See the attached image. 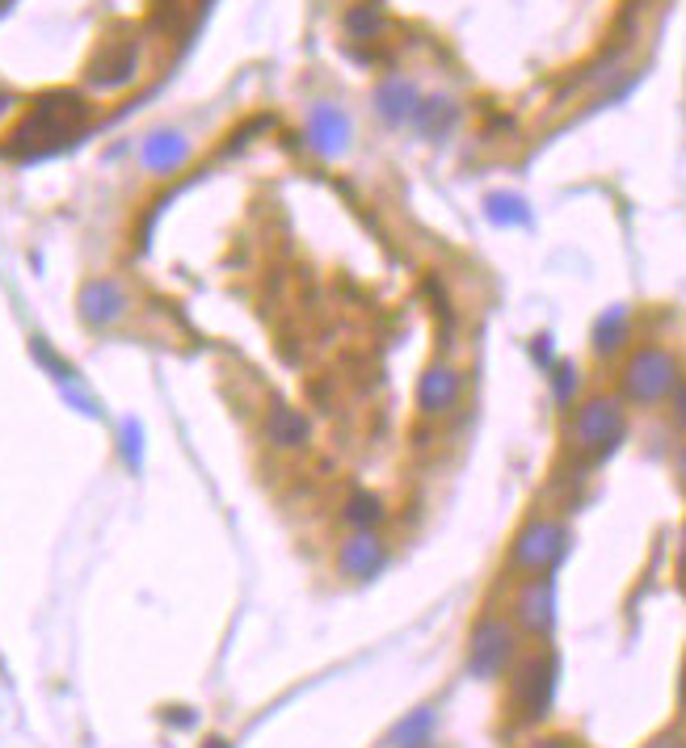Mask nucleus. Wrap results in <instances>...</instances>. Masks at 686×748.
Here are the masks:
<instances>
[{
	"label": "nucleus",
	"instance_id": "22",
	"mask_svg": "<svg viewBox=\"0 0 686 748\" xmlns=\"http://www.w3.org/2000/svg\"><path fill=\"white\" fill-rule=\"evenodd\" d=\"M577 392H582V374H577V366H573V362H556V366H552V399H556L560 412L573 408Z\"/></svg>",
	"mask_w": 686,
	"mask_h": 748
},
{
	"label": "nucleus",
	"instance_id": "17",
	"mask_svg": "<svg viewBox=\"0 0 686 748\" xmlns=\"http://www.w3.org/2000/svg\"><path fill=\"white\" fill-rule=\"evenodd\" d=\"M459 123V105L451 98H421L413 110V126L426 135V139H447Z\"/></svg>",
	"mask_w": 686,
	"mask_h": 748
},
{
	"label": "nucleus",
	"instance_id": "25",
	"mask_svg": "<svg viewBox=\"0 0 686 748\" xmlns=\"http://www.w3.org/2000/svg\"><path fill=\"white\" fill-rule=\"evenodd\" d=\"M670 412H674V421L686 429V374L678 378V387L670 392Z\"/></svg>",
	"mask_w": 686,
	"mask_h": 748
},
{
	"label": "nucleus",
	"instance_id": "29",
	"mask_svg": "<svg viewBox=\"0 0 686 748\" xmlns=\"http://www.w3.org/2000/svg\"><path fill=\"white\" fill-rule=\"evenodd\" d=\"M678 585L686 589V530H683V547H678Z\"/></svg>",
	"mask_w": 686,
	"mask_h": 748
},
{
	"label": "nucleus",
	"instance_id": "26",
	"mask_svg": "<svg viewBox=\"0 0 686 748\" xmlns=\"http://www.w3.org/2000/svg\"><path fill=\"white\" fill-rule=\"evenodd\" d=\"M531 353L539 358V362H543V366H552V337H535Z\"/></svg>",
	"mask_w": 686,
	"mask_h": 748
},
{
	"label": "nucleus",
	"instance_id": "4",
	"mask_svg": "<svg viewBox=\"0 0 686 748\" xmlns=\"http://www.w3.org/2000/svg\"><path fill=\"white\" fill-rule=\"evenodd\" d=\"M569 551V530L556 518H531L514 534V547H509V564L527 576H552L556 564Z\"/></svg>",
	"mask_w": 686,
	"mask_h": 748
},
{
	"label": "nucleus",
	"instance_id": "20",
	"mask_svg": "<svg viewBox=\"0 0 686 748\" xmlns=\"http://www.w3.org/2000/svg\"><path fill=\"white\" fill-rule=\"evenodd\" d=\"M30 353H34V362L52 374L59 387H72V383H80L77 371L68 366V358H64V353H55L52 345H47V337H34V341H30Z\"/></svg>",
	"mask_w": 686,
	"mask_h": 748
},
{
	"label": "nucleus",
	"instance_id": "10",
	"mask_svg": "<svg viewBox=\"0 0 686 748\" xmlns=\"http://www.w3.org/2000/svg\"><path fill=\"white\" fill-rule=\"evenodd\" d=\"M459 396H463V374L451 366V362H434L421 371L417 378V408L421 417L430 421H442L459 408Z\"/></svg>",
	"mask_w": 686,
	"mask_h": 748
},
{
	"label": "nucleus",
	"instance_id": "3",
	"mask_svg": "<svg viewBox=\"0 0 686 748\" xmlns=\"http://www.w3.org/2000/svg\"><path fill=\"white\" fill-rule=\"evenodd\" d=\"M678 378H683V366L665 345H640V350L628 353V362L619 371V392L628 404L653 408L661 399H670Z\"/></svg>",
	"mask_w": 686,
	"mask_h": 748
},
{
	"label": "nucleus",
	"instance_id": "5",
	"mask_svg": "<svg viewBox=\"0 0 686 748\" xmlns=\"http://www.w3.org/2000/svg\"><path fill=\"white\" fill-rule=\"evenodd\" d=\"M556 685H560V660L556 651H535L531 660L518 669L514 677V711L518 719H543L556 702Z\"/></svg>",
	"mask_w": 686,
	"mask_h": 748
},
{
	"label": "nucleus",
	"instance_id": "6",
	"mask_svg": "<svg viewBox=\"0 0 686 748\" xmlns=\"http://www.w3.org/2000/svg\"><path fill=\"white\" fill-rule=\"evenodd\" d=\"M514 651H518V631L506 619L488 614V619L476 623L472 639H468V669L481 681H493L514 665Z\"/></svg>",
	"mask_w": 686,
	"mask_h": 748
},
{
	"label": "nucleus",
	"instance_id": "15",
	"mask_svg": "<svg viewBox=\"0 0 686 748\" xmlns=\"http://www.w3.org/2000/svg\"><path fill=\"white\" fill-rule=\"evenodd\" d=\"M307 438H312V424L300 408H291V404H274L270 412H266V442L274 450H304Z\"/></svg>",
	"mask_w": 686,
	"mask_h": 748
},
{
	"label": "nucleus",
	"instance_id": "31",
	"mask_svg": "<svg viewBox=\"0 0 686 748\" xmlns=\"http://www.w3.org/2000/svg\"><path fill=\"white\" fill-rule=\"evenodd\" d=\"M678 702H683L686 711V656H683V673H678Z\"/></svg>",
	"mask_w": 686,
	"mask_h": 748
},
{
	"label": "nucleus",
	"instance_id": "18",
	"mask_svg": "<svg viewBox=\"0 0 686 748\" xmlns=\"http://www.w3.org/2000/svg\"><path fill=\"white\" fill-rule=\"evenodd\" d=\"M434 732V706H417L413 715H405L392 727V748H426Z\"/></svg>",
	"mask_w": 686,
	"mask_h": 748
},
{
	"label": "nucleus",
	"instance_id": "27",
	"mask_svg": "<svg viewBox=\"0 0 686 748\" xmlns=\"http://www.w3.org/2000/svg\"><path fill=\"white\" fill-rule=\"evenodd\" d=\"M527 748H577L569 736H543V740H531Z\"/></svg>",
	"mask_w": 686,
	"mask_h": 748
},
{
	"label": "nucleus",
	"instance_id": "23",
	"mask_svg": "<svg viewBox=\"0 0 686 748\" xmlns=\"http://www.w3.org/2000/svg\"><path fill=\"white\" fill-rule=\"evenodd\" d=\"M119 454H123V463H127L131 472H144V424L135 421V417L119 424Z\"/></svg>",
	"mask_w": 686,
	"mask_h": 748
},
{
	"label": "nucleus",
	"instance_id": "8",
	"mask_svg": "<svg viewBox=\"0 0 686 748\" xmlns=\"http://www.w3.org/2000/svg\"><path fill=\"white\" fill-rule=\"evenodd\" d=\"M514 619L527 635L548 639L552 626H556V580L552 576H531L514 598Z\"/></svg>",
	"mask_w": 686,
	"mask_h": 748
},
{
	"label": "nucleus",
	"instance_id": "19",
	"mask_svg": "<svg viewBox=\"0 0 686 748\" xmlns=\"http://www.w3.org/2000/svg\"><path fill=\"white\" fill-rule=\"evenodd\" d=\"M484 215H488V224H497V227L531 224V211H527V202L518 199V194H488V199H484Z\"/></svg>",
	"mask_w": 686,
	"mask_h": 748
},
{
	"label": "nucleus",
	"instance_id": "30",
	"mask_svg": "<svg viewBox=\"0 0 686 748\" xmlns=\"http://www.w3.org/2000/svg\"><path fill=\"white\" fill-rule=\"evenodd\" d=\"M674 472H678V484L686 488V442H683V450H678V458H674Z\"/></svg>",
	"mask_w": 686,
	"mask_h": 748
},
{
	"label": "nucleus",
	"instance_id": "14",
	"mask_svg": "<svg viewBox=\"0 0 686 748\" xmlns=\"http://www.w3.org/2000/svg\"><path fill=\"white\" fill-rule=\"evenodd\" d=\"M417 84L405 80V76H387L380 80V89H375V114H380L387 126H405L413 123V110H417Z\"/></svg>",
	"mask_w": 686,
	"mask_h": 748
},
{
	"label": "nucleus",
	"instance_id": "12",
	"mask_svg": "<svg viewBox=\"0 0 686 748\" xmlns=\"http://www.w3.org/2000/svg\"><path fill=\"white\" fill-rule=\"evenodd\" d=\"M387 564V543L375 530H355L337 551V573L346 580H375Z\"/></svg>",
	"mask_w": 686,
	"mask_h": 748
},
{
	"label": "nucleus",
	"instance_id": "24",
	"mask_svg": "<svg viewBox=\"0 0 686 748\" xmlns=\"http://www.w3.org/2000/svg\"><path fill=\"white\" fill-rule=\"evenodd\" d=\"M346 30L355 34L358 43H371V38H375V34L383 30V18L375 13V9H371V4H358V9H350V13H346Z\"/></svg>",
	"mask_w": 686,
	"mask_h": 748
},
{
	"label": "nucleus",
	"instance_id": "32",
	"mask_svg": "<svg viewBox=\"0 0 686 748\" xmlns=\"http://www.w3.org/2000/svg\"><path fill=\"white\" fill-rule=\"evenodd\" d=\"M206 748H228V740H206Z\"/></svg>",
	"mask_w": 686,
	"mask_h": 748
},
{
	"label": "nucleus",
	"instance_id": "2",
	"mask_svg": "<svg viewBox=\"0 0 686 748\" xmlns=\"http://www.w3.org/2000/svg\"><path fill=\"white\" fill-rule=\"evenodd\" d=\"M569 450L585 463H603L628 438V408L619 396H589L569 417Z\"/></svg>",
	"mask_w": 686,
	"mask_h": 748
},
{
	"label": "nucleus",
	"instance_id": "9",
	"mask_svg": "<svg viewBox=\"0 0 686 748\" xmlns=\"http://www.w3.org/2000/svg\"><path fill=\"white\" fill-rule=\"evenodd\" d=\"M77 311L89 328H114L131 311V295L114 277H93L77 295Z\"/></svg>",
	"mask_w": 686,
	"mask_h": 748
},
{
	"label": "nucleus",
	"instance_id": "21",
	"mask_svg": "<svg viewBox=\"0 0 686 748\" xmlns=\"http://www.w3.org/2000/svg\"><path fill=\"white\" fill-rule=\"evenodd\" d=\"M346 522L355 530H375L383 522V500L371 497V492H355L346 500Z\"/></svg>",
	"mask_w": 686,
	"mask_h": 748
},
{
	"label": "nucleus",
	"instance_id": "28",
	"mask_svg": "<svg viewBox=\"0 0 686 748\" xmlns=\"http://www.w3.org/2000/svg\"><path fill=\"white\" fill-rule=\"evenodd\" d=\"M644 748H686V740L678 736V732H665V736H657L653 745H644Z\"/></svg>",
	"mask_w": 686,
	"mask_h": 748
},
{
	"label": "nucleus",
	"instance_id": "13",
	"mask_svg": "<svg viewBox=\"0 0 686 748\" xmlns=\"http://www.w3.org/2000/svg\"><path fill=\"white\" fill-rule=\"evenodd\" d=\"M185 160H190V139H185L181 131H173V126L153 131V135L144 139V148H139V165H144L153 177L178 173Z\"/></svg>",
	"mask_w": 686,
	"mask_h": 748
},
{
	"label": "nucleus",
	"instance_id": "16",
	"mask_svg": "<svg viewBox=\"0 0 686 748\" xmlns=\"http://www.w3.org/2000/svg\"><path fill=\"white\" fill-rule=\"evenodd\" d=\"M628 341H632V316H628V307H607L598 320H594V353L598 358H615V353L628 350Z\"/></svg>",
	"mask_w": 686,
	"mask_h": 748
},
{
	"label": "nucleus",
	"instance_id": "1",
	"mask_svg": "<svg viewBox=\"0 0 686 748\" xmlns=\"http://www.w3.org/2000/svg\"><path fill=\"white\" fill-rule=\"evenodd\" d=\"M85 123H89V105L80 93H68V89L43 93L13 131V151L18 156H47V151L72 144L85 131Z\"/></svg>",
	"mask_w": 686,
	"mask_h": 748
},
{
	"label": "nucleus",
	"instance_id": "7",
	"mask_svg": "<svg viewBox=\"0 0 686 748\" xmlns=\"http://www.w3.org/2000/svg\"><path fill=\"white\" fill-rule=\"evenodd\" d=\"M135 72H139V47H135V38H105L102 47L93 50L85 80H89L93 89L110 93V89L131 84Z\"/></svg>",
	"mask_w": 686,
	"mask_h": 748
},
{
	"label": "nucleus",
	"instance_id": "11",
	"mask_svg": "<svg viewBox=\"0 0 686 748\" xmlns=\"http://www.w3.org/2000/svg\"><path fill=\"white\" fill-rule=\"evenodd\" d=\"M350 139H355V131H350V114L341 105H333V101L312 105V114H307V144H312L316 156L337 160V156L350 151Z\"/></svg>",
	"mask_w": 686,
	"mask_h": 748
}]
</instances>
